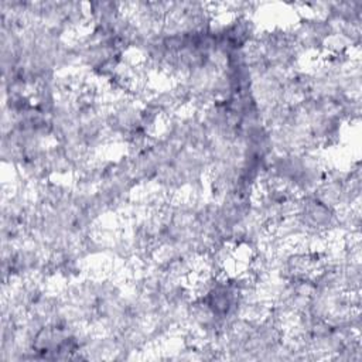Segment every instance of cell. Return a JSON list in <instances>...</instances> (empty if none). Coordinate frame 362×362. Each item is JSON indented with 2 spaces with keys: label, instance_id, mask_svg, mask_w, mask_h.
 I'll return each mask as SVG.
<instances>
[{
  "label": "cell",
  "instance_id": "cell-1",
  "mask_svg": "<svg viewBox=\"0 0 362 362\" xmlns=\"http://www.w3.org/2000/svg\"><path fill=\"white\" fill-rule=\"evenodd\" d=\"M290 28L293 40L301 55L321 57L325 52L328 40L332 37L335 27L321 16H301Z\"/></svg>",
  "mask_w": 362,
  "mask_h": 362
}]
</instances>
